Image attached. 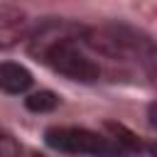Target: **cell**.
I'll use <instances>...</instances> for the list:
<instances>
[{
  "mask_svg": "<svg viewBox=\"0 0 157 157\" xmlns=\"http://www.w3.org/2000/svg\"><path fill=\"white\" fill-rule=\"evenodd\" d=\"M20 155V147L15 145V140L10 135H2L0 137V157H17Z\"/></svg>",
  "mask_w": 157,
  "mask_h": 157,
  "instance_id": "52a82bcc",
  "label": "cell"
},
{
  "mask_svg": "<svg viewBox=\"0 0 157 157\" xmlns=\"http://www.w3.org/2000/svg\"><path fill=\"white\" fill-rule=\"evenodd\" d=\"M22 32H25V15L17 7L2 2L0 5V39H2V47L15 44L22 37Z\"/></svg>",
  "mask_w": 157,
  "mask_h": 157,
  "instance_id": "3957f363",
  "label": "cell"
},
{
  "mask_svg": "<svg viewBox=\"0 0 157 157\" xmlns=\"http://www.w3.org/2000/svg\"><path fill=\"white\" fill-rule=\"evenodd\" d=\"M25 105L32 110V113H49L59 105V96L54 91H34L25 98Z\"/></svg>",
  "mask_w": 157,
  "mask_h": 157,
  "instance_id": "5b68a950",
  "label": "cell"
},
{
  "mask_svg": "<svg viewBox=\"0 0 157 157\" xmlns=\"http://www.w3.org/2000/svg\"><path fill=\"white\" fill-rule=\"evenodd\" d=\"M0 86L5 93H25L32 86V74L15 61H2L0 64Z\"/></svg>",
  "mask_w": 157,
  "mask_h": 157,
  "instance_id": "277c9868",
  "label": "cell"
},
{
  "mask_svg": "<svg viewBox=\"0 0 157 157\" xmlns=\"http://www.w3.org/2000/svg\"><path fill=\"white\" fill-rule=\"evenodd\" d=\"M105 128L110 130V137L118 142V145H123L128 152H137L142 145H140V140L128 130V128H123V125H118V123H105Z\"/></svg>",
  "mask_w": 157,
  "mask_h": 157,
  "instance_id": "8992f818",
  "label": "cell"
},
{
  "mask_svg": "<svg viewBox=\"0 0 157 157\" xmlns=\"http://www.w3.org/2000/svg\"><path fill=\"white\" fill-rule=\"evenodd\" d=\"M44 142L52 150H59L66 155H91V157H125V155H130L110 135H101L88 128H49L44 132Z\"/></svg>",
  "mask_w": 157,
  "mask_h": 157,
  "instance_id": "7a4b0ae2",
  "label": "cell"
},
{
  "mask_svg": "<svg viewBox=\"0 0 157 157\" xmlns=\"http://www.w3.org/2000/svg\"><path fill=\"white\" fill-rule=\"evenodd\" d=\"M83 47H88L86 29L66 20H47L29 37V54L42 64L71 81L93 83L101 78V66Z\"/></svg>",
  "mask_w": 157,
  "mask_h": 157,
  "instance_id": "6da1fadb",
  "label": "cell"
},
{
  "mask_svg": "<svg viewBox=\"0 0 157 157\" xmlns=\"http://www.w3.org/2000/svg\"><path fill=\"white\" fill-rule=\"evenodd\" d=\"M32 157H42V155H32Z\"/></svg>",
  "mask_w": 157,
  "mask_h": 157,
  "instance_id": "30bf717a",
  "label": "cell"
},
{
  "mask_svg": "<svg viewBox=\"0 0 157 157\" xmlns=\"http://www.w3.org/2000/svg\"><path fill=\"white\" fill-rule=\"evenodd\" d=\"M147 150H150V155H152V157H157V142H150V145H147Z\"/></svg>",
  "mask_w": 157,
  "mask_h": 157,
  "instance_id": "9c48e42d",
  "label": "cell"
},
{
  "mask_svg": "<svg viewBox=\"0 0 157 157\" xmlns=\"http://www.w3.org/2000/svg\"><path fill=\"white\" fill-rule=\"evenodd\" d=\"M147 118H150V123L157 128V103H152V105L147 108Z\"/></svg>",
  "mask_w": 157,
  "mask_h": 157,
  "instance_id": "ba28073f",
  "label": "cell"
}]
</instances>
